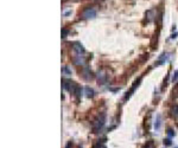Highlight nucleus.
I'll return each mask as SVG.
<instances>
[{
  "label": "nucleus",
  "mask_w": 178,
  "mask_h": 148,
  "mask_svg": "<svg viewBox=\"0 0 178 148\" xmlns=\"http://www.w3.org/2000/svg\"><path fill=\"white\" fill-rule=\"evenodd\" d=\"M168 134H169V136H170V138H171V136H173V135H175V133H173V130H172V129H169Z\"/></svg>",
  "instance_id": "f8f14e48"
},
{
  "label": "nucleus",
  "mask_w": 178,
  "mask_h": 148,
  "mask_svg": "<svg viewBox=\"0 0 178 148\" xmlns=\"http://www.w3.org/2000/svg\"><path fill=\"white\" fill-rule=\"evenodd\" d=\"M62 72H63V73H64V75H66V76H69V75H71V70H70V69H69V68H68L67 65L62 68Z\"/></svg>",
  "instance_id": "1a4fd4ad"
},
{
  "label": "nucleus",
  "mask_w": 178,
  "mask_h": 148,
  "mask_svg": "<svg viewBox=\"0 0 178 148\" xmlns=\"http://www.w3.org/2000/svg\"><path fill=\"white\" fill-rule=\"evenodd\" d=\"M83 77L86 78V79H90L92 78V72L89 71V69L86 66L84 68V71H83Z\"/></svg>",
  "instance_id": "423d86ee"
},
{
  "label": "nucleus",
  "mask_w": 178,
  "mask_h": 148,
  "mask_svg": "<svg viewBox=\"0 0 178 148\" xmlns=\"http://www.w3.org/2000/svg\"><path fill=\"white\" fill-rule=\"evenodd\" d=\"M177 148H178V147H177Z\"/></svg>",
  "instance_id": "ddd939ff"
},
{
  "label": "nucleus",
  "mask_w": 178,
  "mask_h": 148,
  "mask_svg": "<svg viewBox=\"0 0 178 148\" xmlns=\"http://www.w3.org/2000/svg\"><path fill=\"white\" fill-rule=\"evenodd\" d=\"M96 17V11L95 8H86L83 12H82V18L83 19H90V18H95Z\"/></svg>",
  "instance_id": "f03ea898"
},
{
  "label": "nucleus",
  "mask_w": 178,
  "mask_h": 148,
  "mask_svg": "<svg viewBox=\"0 0 178 148\" xmlns=\"http://www.w3.org/2000/svg\"><path fill=\"white\" fill-rule=\"evenodd\" d=\"M63 88L67 89L68 91H70L71 94L76 95L77 97H81L82 96V89L81 87H79L76 83L74 82H70V81H63Z\"/></svg>",
  "instance_id": "f257e3e1"
},
{
  "label": "nucleus",
  "mask_w": 178,
  "mask_h": 148,
  "mask_svg": "<svg viewBox=\"0 0 178 148\" xmlns=\"http://www.w3.org/2000/svg\"><path fill=\"white\" fill-rule=\"evenodd\" d=\"M72 49H74V51H75V53H79V55H84V47L81 45V44H79V43H75L74 44V46H72Z\"/></svg>",
  "instance_id": "7ed1b4c3"
},
{
  "label": "nucleus",
  "mask_w": 178,
  "mask_h": 148,
  "mask_svg": "<svg viewBox=\"0 0 178 148\" xmlns=\"http://www.w3.org/2000/svg\"><path fill=\"white\" fill-rule=\"evenodd\" d=\"M84 91H86V96L87 97H94V90L92 89V88H89V87H86V89H84Z\"/></svg>",
  "instance_id": "39448f33"
},
{
  "label": "nucleus",
  "mask_w": 178,
  "mask_h": 148,
  "mask_svg": "<svg viewBox=\"0 0 178 148\" xmlns=\"http://www.w3.org/2000/svg\"><path fill=\"white\" fill-rule=\"evenodd\" d=\"M103 123H105V117L102 116V117L99 119V120H97V121L94 123V125H93V126H94V130H99L101 127L103 126Z\"/></svg>",
  "instance_id": "20e7f679"
},
{
  "label": "nucleus",
  "mask_w": 178,
  "mask_h": 148,
  "mask_svg": "<svg viewBox=\"0 0 178 148\" xmlns=\"http://www.w3.org/2000/svg\"><path fill=\"white\" fill-rule=\"evenodd\" d=\"M160 123H161V122H160V115H158V116H157V120H156V125H155V128H156L157 130L160 128Z\"/></svg>",
  "instance_id": "9d476101"
},
{
  "label": "nucleus",
  "mask_w": 178,
  "mask_h": 148,
  "mask_svg": "<svg viewBox=\"0 0 178 148\" xmlns=\"http://www.w3.org/2000/svg\"><path fill=\"white\" fill-rule=\"evenodd\" d=\"M171 114L173 117H178V106H173L171 109Z\"/></svg>",
  "instance_id": "6e6552de"
},
{
  "label": "nucleus",
  "mask_w": 178,
  "mask_h": 148,
  "mask_svg": "<svg viewBox=\"0 0 178 148\" xmlns=\"http://www.w3.org/2000/svg\"><path fill=\"white\" fill-rule=\"evenodd\" d=\"M97 79H99V83H101V84H105L106 83V75L105 73H99L97 75Z\"/></svg>",
  "instance_id": "0eeeda50"
},
{
  "label": "nucleus",
  "mask_w": 178,
  "mask_h": 148,
  "mask_svg": "<svg viewBox=\"0 0 178 148\" xmlns=\"http://www.w3.org/2000/svg\"><path fill=\"white\" fill-rule=\"evenodd\" d=\"M164 143L166 145V146H170L172 142H171V140H170V139H165V140H164Z\"/></svg>",
  "instance_id": "9b49d317"
}]
</instances>
